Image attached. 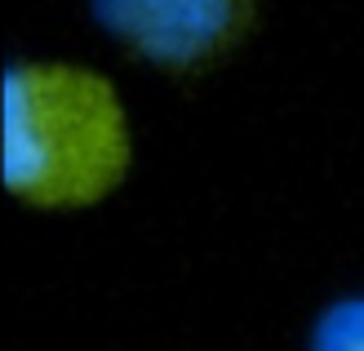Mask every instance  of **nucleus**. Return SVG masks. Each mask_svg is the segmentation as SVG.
Wrapping results in <instances>:
<instances>
[{
  "label": "nucleus",
  "instance_id": "obj_1",
  "mask_svg": "<svg viewBox=\"0 0 364 351\" xmlns=\"http://www.w3.org/2000/svg\"><path fill=\"white\" fill-rule=\"evenodd\" d=\"M129 164L134 129L102 71L53 58L5 71V187L18 205L41 214L102 205Z\"/></svg>",
  "mask_w": 364,
  "mask_h": 351
},
{
  "label": "nucleus",
  "instance_id": "obj_3",
  "mask_svg": "<svg viewBox=\"0 0 364 351\" xmlns=\"http://www.w3.org/2000/svg\"><path fill=\"white\" fill-rule=\"evenodd\" d=\"M306 351H364V298L333 303L316 320Z\"/></svg>",
  "mask_w": 364,
  "mask_h": 351
},
{
  "label": "nucleus",
  "instance_id": "obj_2",
  "mask_svg": "<svg viewBox=\"0 0 364 351\" xmlns=\"http://www.w3.org/2000/svg\"><path fill=\"white\" fill-rule=\"evenodd\" d=\"M94 23L165 71H200L245 36L253 0H89Z\"/></svg>",
  "mask_w": 364,
  "mask_h": 351
}]
</instances>
